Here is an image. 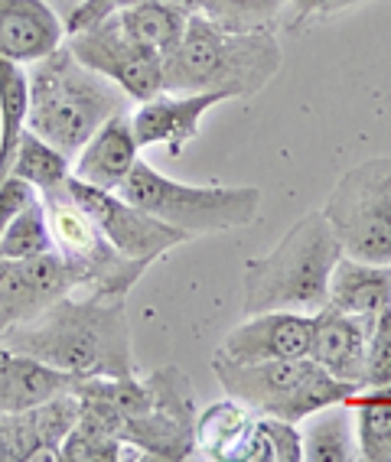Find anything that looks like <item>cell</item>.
<instances>
[{
    "label": "cell",
    "mask_w": 391,
    "mask_h": 462,
    "mask_svg": "<svg viewBox=\"0 0 391 462\" xmlns=\"http://www.w3.org/2000/svg\"><path fill=\"white\" fill-rule=\"evenodd\" d=\"M320 212L346 257L391 264V157L346 170Z\"/></svg>",
    "instance_id": "cell-8"
},
{
    "label": "cell",
    "mask_w": 391,
    "mask_h": 462,
    "mask_svg": "<svg viewBox=\"0 0 391 462\" xmlns=\"http://www.w3.org/2000/svg\"><path fill=\"white\" fill-rule=\"evenodd\" d=\"M79 378L0 346V411L20 413L40 407L59 394H72Z\"/></svg>",
    "instance_id": "cell-19"
},
{
    "label": "cell",
    "mask_w": 391,
    "mask_h": 462,
    "mask_svg": "<svg viewBox=\"0 0 391 462\" xmlns=\"http://www.w3.org/2000/svg\"><path fill=\"white\" fill-rule=\"evenodd\" d=\"M115 192L141 212L183 231L190 241L219 235V231L248 228L258 222L261 212L258 186H219V182L190 186V182L170 180L144 160L131 166V173Z\"/></svg>",
    "instance_id": "cell-6"
},
{
    "label": "cell",
    "mask_w": 391,
    "mask_h": 462,
    "mask_svg": "<svg viewBox=\"0 0 391 462\" xmlns=\"http://www.w3.org/2000/svg\"><path fill=\"white\" fill-rule=\"evenodd\" d=\"M56 251L52 245L50 218H46V206H42L40 192H36L7 225L4 238H0V257L4 261H26V257H40Z\"/></svg>",
    "instance_id": "cell-27"
},
{
    "label": "cell",
    "mask_w": 391,
    "mask_h": 462,
    "mask_svg": "<svg viewBox=\"0 0 391 462\" xmlns=\"http://www.w3.org/2000/svg\"><path fill=\"white\" fill-rule=\"evenodd\" d=\"M391 384V306L375 316L368 326V348H366V384Z\"/></svg>",
    "instance_id": "cell-31"
},
{
    "label": "cell",
    "mask_w": 391,
    "mask_h": 462,
    "mask_svg": "<svg viewBox=\"0 0 391 462\" xmlns=\"http://www.w3.org/2000/svg\"><path fill=\"white\" fill-rule=\"evenodd\" d=\"M66 189L72 192V199L85 212L92 215V222L105 231V238H108L125 257H131V261H147V264H154L157 257L170 254L173 248H180V245L190 241L183 231L170 228L167 222H160L154 215L141 212L137 206L125 202L117 192L85 186V182H79L75 176L66 180Z\"/></svg>",
    "instance_id": "cell-11"
},
{
    "label": "cell",
    "mask_w": 391,
    "mask_h": 462,
    "mask_svg": "<svg viewBox=\"0 0 391 462\" xmlns=\"http://www.w3.org/2000/svg\"><path fill=\"white\" fill-rule=\"evenodd\" d=\"M0 346L23 352L72 378L137 374L127 322V297L92 290L88 297H59L33 319L10 326Z\"/></svg>",
    "instance_id": "cell-2"
},
{
    "label": "cell",
    "mask_w": 391,
    "mask_h": 462,
    "mask_svg": "<svg viewBox=\"0 0 391 462\" xmlns=\"http://www.w3.org/2000/svg\"><path fill=\"white\" fill-rule=\"evenodd\" d=\"M10 176L30 182L36 192L56 189L72 176V160L56 150L50 141L36 137L33 131L20 134L17 153H14V166H10Z\"/></svg>",
    "instance_id": "cell-26"
},
{
    "label": "cell",
    "mask_w": 391,
    "mask_h": 462,
    "mask_svg": "<svg viewBox=\"0 0 391 462\" xmlns=\"http://www.w3.org/2000/svg\"><path fill=\"white\" fill-rule=\"evenodd\" d=\"M342 257L340 238L323 212H310L287 228L275 251L245 261L242 313H317L326 306V287L336 261Z\"/></svg>",
    "instance_id": "cell-5"
},
{
    "label": "cell",
    "mask_w": 391,
    "mask_h": 462,
    "mask_svg": "<svg viewBox=\"0 0 391 462\" xmlns=\"http://www.w3.org/2000/svg\"><path fill=\"white\" fill-rule=\"evenodd\" d=\"M167 4H176V7H183L186 14H200V4H202V0H167Z\"/></svg>",
    "instance_id": "cell-36"
},
{
    "label": "cell",
    "mask_w": 391,
    "mask_h": 462,
    "mask_svg": "<svg viewBox=\"0 0 391 462\" xmlns=\"http://www.w3.org/2000/svg\"><path fill=\"white\" fill-rule=\"evenodd\" d=\"M212 372L228 397L242 401L248 411L261 417L300 423L320 407L349 401L356 394L352 384L336 381L310 356L271 358V362H228L212 356Z\"/></svg>",
    "instance_id": "cell-7"
},
{
    "label": "cell",
    "mask_w": 391,
    "mask_h": 462,
    "mask_svg": "<svg viewBox=\"0 0 391 462\" xmlns=\"http://www.w3.org/2000/svg\"><path fill=\"white\" fill-rule=\"evenodd\" d=\"M228 101L219 91H190V95H173V91H160L157 98L141 101L131 111V125L137 134L141 147L154 143H167L170 153L180 157L190 141L200 137L202 117Z\"/></svg>",
    "instance_id": "cell-14"
},
{
    "label": "cell",
    "mask_w": 391,
    "mask_h": 462,
    "mask_svg": "<svg viewBox=\"0 0 391 462\" xmlns=\"http://www.w3.org/2000/svg\"><path fill=\"white\" fill-rule=\"evenodd\" d=\"M358 459L391 462V384L358 388L349 397Z\"/></svg>",
    "instance_id": "cell-23"
},
{
    "label": "cell",
    "mask_w": 391,
    "mask_h": 462,
    "mask_svg": "<svg viewBox=\"0 0 391 462\" xmlns=\"http://www.w3.org/2000/svg\"><path fill=\"white\" fill-rule=\"evenodd\" d=\"M75 420V394H59L20 413L0 411V462H59V446Z\"/></svg>",
    "instance_id": "cell-13"
},
{
    "label": "cell",
    "mask_w": 391,
    "mask_h": 462,
    "mask_svg": "<svg viewBox=\"0 0 391 462\" xmlns=\"http://www.w3.org/2000/svg\"><path fill=\"white\" fill-rule=\"evenodd\" d=\"M30 111V79L20 62L0 59V180L10 176L20 134L26 131Z\"/></svg>",
    "instance_id": "cell-25"
},
{
    "label": "cell",
    "mask_w": 391,
    "mask_h": 462,
    "mask_svg": "<svg viewBox=\"0 0 391 462\" xmlns=\"http://www.w3.org/2000/svg\"><path fill=\"white\" fill-rule=\"evenodd\" d=\"M46 218H50L52 245L62 261L79 271L82 287L101 290V293H121L127 297L131 287L147 273V261H131L105 238V231L92 222V215L85 212L66 189V182L56 189L40 192Z\"/></svg>",
    "instance_id": "cell-9"
},
{
    "label": "cell",
    "mask_w": 391,
    "mask_h": 462,
    "mask_svg": "<svg viewBox=\"0 0 391 462\" xmlns=\"http://www.w3.org/2000/svg\"><path fill=\"white\" fill-rule=\"evenodd\" d=\"M26 79H30L26 131L50 141L69 160L108 117H115L117 111H131V98L125 91L105 75L82 66L66 50V42L50 56L30 62Z\"/></svg>",
    "instance_id": "cell-4"
},
{
    "label": "cell",
    "mask_w": 391,
    "mask_h": 462,
    "mask_svg": "<svg viewBox=\"0 0 391 462\" xmlns=\"http://www.w3.org/2000/svg\"><path fill=\"white\" fill-rule=\"evenodd\" d=\"M303 443H300V423L277 420V417H255L245 439L238 462H300Z\"/></svg>",
    "instance_id": "cell-28"
},
{
    "label": "cell",
    "mask_w": 391,
    "mask_h": 462,
    "mask_svg": "<svg viewBox=\"0 0 391 462\" xmlns=\"http://www.w3.org/2000/svg\"><path fill=\"white\" fill-rule=\"evenodd\" d=\"M291 0H202L200 14L225 30H271L284 20Z\"/></svg>",
    "instance_id": "cell-30"
},
{
    "label": "cell",
    "mask_w": 391,
    "mask_h": 462,
    "mask_svg": "<svg viewBox=\"0 0 391 462\" xmlns=\"http://www.w3.org/2000/svg\"><path fill=\"white\" fill-rule=\"evenodd\" d=\"M79 413L111 430L137 459H196V397L183 368L163 365L147 378H79Z\"/></svg>",
    "instance_id": "cell-1"
},
{
    "label": "cell",
    "mask_w": 391,
    "mask_h": 462,
    "mask_svg": "<svg viewBox=\"0 0 391 462\" xmlns=\"http://www.w3.org/2000/svg\"><path fill=\"white\" fill-rule=\"evenodd\" d=\"M134 4H144V0H82V4L69 14L66 33H75V30L101 23V20H108V17H115V14H121V10L134 7Z\"/></svg>",
    "instance_id": "cell-33"
},
{
    "label": "cell",
    "mask_w": 391,
    "mask_h": 462,
    "mask_svg": "<svg viewBox=\"0 0 391 462\" xmlns=\"http://www.w3.org/2000/svg\"><path fill=\"white\" fill-rule=\"evenodd\" d=\"M216 356L228 362H271V358L310 356V313L293 310H271L255 313L235 326Z\"/></svg>",
    "instance_id": "cell-15"
},
{
    "label": "cell",
    "mask_w": 391,
    "mask_h": 462,
    "mask_svg": "<svg viewBox=\"0 0 391 462\" xmlns=\"http://www.w3.org/2000/svg\"><path fill=\"white\" fill-rule=\"evenodd\" d=\"M368 326L372 322L340 313L333 306H320L317 313H310V358L336 381L358 391L366 384Z\"/></svg>",
    "instance_id": "cell-16"
},
{
    "label": "cell",
    "mask_w": 391,
    "mask_h": 462,
    "mask_svg": "<svg viewBox=\"0 0 391 462\" xmlns=\"http://www.w3.org/2000/svg\"><path fill=\"white\" fill-rule=\"evenodd\" d=\"M46 4H50V7L56 10L59 17H62V23H66V20H69V14H72V10L79 7V4H82V0H46Z\"/></svg>",
    "instance_id": "cell-35"
},
{
    "label": "cell",
    "mask_w": 391,
    "mask_h": 462,
    "mask_svg": "<svg viewBox=\"0 0 391 462\" xmlns=\"http://www.w3.org/2000/svg\"><path fill=\"white\" fill-rule=\"evenodd\" d=\"M36 196V189L30 182L17 180V176H7V180H0V238H4V231L7 225L14 222V215Z\"/></svg>",
    "instance_id": "cell-34"
},
{
    "label": "cell",
    "mask_w": 391,
    "mask_h": 462,
    "mask_svg": "<svg viewBox=\"0 0 391 462\" xmlns=\"http://www.w3.org/2000/svg\"><path fill=\"white\" fill-rule=\"evenodd\" d=\"M66 40V23L46 0H0V59L30 66Z\"/></svg>",
    "instance_id": "cell-18"
},
{
    "label": "cell",
    "mask_w": 391,
    "mask_h": 462,
    "mask_svg": "<svg viewBox=\"0 0 391 462\" xmlns=\"http://www.w3.org/2000/svg\"><path fill=\"white\" fill-rule=\"evenodd\" d=\"M300 443H303V459L307 462L358 459L349 401H336V404H326L317 413H310L303 420V430H300Z\"/></svg>",
    "instance_id": "cell-22"
},
{
    "label": "cell",
    "mask_w": 391,
    "mask_h": 462,
    "mask_svg": "<svg viewBox=\"0 0 391 462\" xmlns=\"http://www.w3.org/2000/svg\"><path fill=\"white\" fill-rule=\"evenodd\" d=\"M281 42L271 30H225L202 14H190L183 40L163 59V91L251 98L281 72Z\"/></svg>",
    "instance_id": "cell-3"
},
{
    "label": "cell",
    "mask_w": 391,
    "mask_h": 462,
    "mask_svg": "<svg viewBox=\"0 0 391 462\" xmlns=\"http://www.w3.org/2000/svg\"><path fill=\"white\" fill-rule=\"evenodd\" d=\"M258 413L248 411L242 401L225 397L196 413V459L238 462L248 430Z\"/></svg>",
    "instance_id": "cell-21"
},
{
    "label": "cell",
    "mask_w": 391,
    "mask_h": 462,
    "mask_svg": "<svg viewBox=\"0 0 391 462\" xmlns=\"http://www.w3.org/2000/svg\"><path fill=\"white\" fill-rule=\"evenodd\" d=\"M326 306L372 322L391 306V264H372L342 254L330 273Z\"/></svg>",
    "instance_id": "cell-20"
},
{
    "label": "cell",
    "mask_w": 391,
    "mask_h": 462,
    "mask_svg": "<svg viewBox=\"0 0 391 462\" xmlns=\"http://www.w3.org/2000/svg\"><path fill=\"white\" fill-rule=\"evenodd\" d=\"M121 459H137V456L111 430L88 420L82 413H79V420L72 423V430H69L62 446H59V462H121Z\"/></svg>",
    "instance_id": "cell-29"
},
{
    "label": "cell",
    "mask_w": 391,
    "mask_h": 462,
    "mask_svg": "<svg viewBox=\"0 0 391 462\" xmlns=\"http://www.w3.org/2000/svg\"><path fill=\"white\" fill-rule=\"evenodd\" d=\"M82 287V277L69 261L50 251L26 261L0 257V336L23 319H33L59 297Z\"/></svg>",
    "instance_id": "cell-12"
},
{
    "label": "cell",
    "mask_w": 391,
    "mask_h": 462,
    "mask_svg": "<svg viewBox=\"0 0 391 462\" xmlns=\"http://www.w3.org/2000/svg\"><path fill=\"white\" fill-rule=\"evenodd\" d=\"M115 17L121 20V26L134 40L167 59L176 50V42L183 40L190 14L176 4H167V0H144V4H134V7L121 10Z\"/></svg>",
    "instance_id": "cell-24"
},
{
    "label": "cell",
    "mask_w": 391,
    "mask_h": 462,
    "mask_svg": "<svg viewBox=\"0 0 391 462\" xmlns=\"http://www.w3.org/2000/svg\"><path fill=\"white\" fill-rule=\"evenodd\" d=\"M62 42L82 66L105 75L137 105L157 98L163 91V56L134 40L117 17L66 33Z\"/></svg>",
    "instance_id": "cell-10"
},
{
    "label": "cell",
    "mask_w": 391,
    "mask_h": 462,
    "mask_svg": "<svg viewBox=\"0 0 391 462\" xmlns=\"http://www.w3.org/2000/svg\"><path fill=\"white\" fill-rule=\"evenodd\" d=\"M137 153H141V143L134 134L131 111H117L72 157V176L85 186L115 192L137 163Z\"/></svg>",
    "instance_id": "cell-17"
},
{
    "label": "cell",
    "mask_w": 391,
    "mask_h": 462,
    "mask_svg": "<svg viewBox=\"0 0 391 462\" xmlns=\"http://www.w3.org/2000/svg\"><path fill=\"white\" fill-rule=\"evenodd\" d=\"M358 4H366V0H291L287 4L291 17L284 20V23H287V30H300L310 20L336 17V14H346V10L358 7Z\"/></svg>",
    "instance_id": "cell-32"
}]
</instances>
